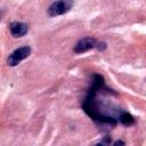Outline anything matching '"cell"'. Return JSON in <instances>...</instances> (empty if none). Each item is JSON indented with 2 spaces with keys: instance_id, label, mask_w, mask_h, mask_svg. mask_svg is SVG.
<instances>
[{
  "instance_id": "1",
  "label": "cell",
  "mask_w": 146,
  "mask_h": 146,
  "mask_svg": "<svg viewBox=\"0 0 146 146\" xmlns=\"http://www.w3.org/2000/svg\"><path fill=\"white\" fill-rule=\"evenodd\" d=\"M74 5L73 0H58L52 2L49 8H48V14L49 16H58L66 14Z\"/></svg>"
},
{
  "instance_id": "2",
  "label": "cell",
  "mask_w": 146,
  "mask_h": 146,
  "mask_svg": "<svg viewBox=\"0 0 146 146\" xmlns=\"http://www.w3.org/2000/svg\"><path fill=\"white\" fill-rule=\"evenodd\" d=\"M30 54H31V48H30V47H27V46L21 47V48H18V49L14 50V51L9 55V57H8V59H7V64H8L9 66H16V65L19 64L23 59L27 58V57L30 56Z\"/></svg>"
},
{
  "instance_id": "3",
  "label": "cell",
  "mask_w": 146,
  "mask_h": 146,
  "mask_svg": "<svg viewBox=\"0 0 146 146\" xmlns=\"http://www.w3.org/2000/svg\"><path fill=\"white\" fill-rule=\"evenodd\" d=\"M96 46H97V41L94 38H83L75 43L73 50L76 54H82V52H86V51L95 48Z\"/></svg>"
},
{
  "instance_id": "4",
  "label": "cell",
  "mask_w": 146,
  "mask_h": 146,
  "mask_svg": "<svg viewBox=\"0 0 146 146\" xmlns=\"http://www.w3.org/2000/svg\"><path fill=\"white\" fill-rule=\"evenodd\" d=\"M9 30H10V33L13 36L19 38V36H23L27 33L29 26H27V24L22 23V22H13L9 25Z\"/></svg>"
},
{
  "instance_id": "5",
  "label": "cell",
  "mask_w": 146,
  "mask_h": 146,
  "mask_svg": "<svg viewBox=\"0 0 146 146\" xmlns=\"http://www.w3.org/2000/svg\"><path fill=\"white\" fill-rule=\"evenodd\" d=\"M119 121L124 125H131L135 123L133 116L131 114H129L128 112H121L119 115Z\"/></svg>"
},
{
  "instance_id": "6",
  "label": "cell",
  "mask_w": 146,
  "mask_h": 146,
  "mask_svg": "<svg viewBox=\"0 0 146 146\" xmlns=\"http://www.w3.org/2000/svg\"><path fill=\"white\" fill-rule=\"evenodd\" d=\"M119 144L124 145V143H123V141H121V140H117V141H115V143H114V145H119Z\"/></svg>"
},
{
  "instance_id": "7",
  "label": "cell",
  "mask_w": 146,
  "mask_h": 146,
  "mask_svg": "<svg viewBox=\"0 0 146 146\" xmlns=\"http://www.w3.org/2000/svg\"><path fill=\"white\" fill-rule=\"evenodd\" d=\"M2 14H3V11H2V10H0V19H1V17H2Z\"/></svg>"
}]
</instances>
